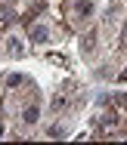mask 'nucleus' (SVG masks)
Wrapping results in <instances>:
<instances>
[{"label": "nucleus", "instance_id": "nucleus-1", "mask_svg": "<svg viewBox=\"0 0 127 145\" xmlns=\"http://www.w3.org/2000/svg\"><path fill=\"white\" fill-rule=\"evenodd\" d=\"M96 12V3L93 0H74V3H65V19H68V25H84V22H90Z\"/></svg>", "mask_w": 127, "mask_h": 145}, {"label": "nucleus", "instance_id": "nucleus-2", "mask_svg": "<svg viewBox=\"0 0 127 145\" xmlns=\"http://www.w3.org/2000/svg\"><path fill=\"white\" fill-rule=\"evenodd\" d=\"M0 43H3V53H6V56H25V40H22L19 34H9V31H6V34L0 37Z\"/></svg>", "mask_w": 127, "mask_h": 145}, {"label": "nucleus", "instance_id": "nucleus-3", "mask_svg": "<svg viewBox=\"0 0 127 145\" xmlns=\"http://www.w3.org/2000/svg\"><path fill=\"white\" fill-rule=\"evenodd\" d=\"M28 40H31V43H50V40H53L50 25H47V22H31V25H28Z\"/></svg>", "mask_w": 127, "mask_h": 145}, {"label": "nucleus", "instance_id": "nucleus-4", "mask_svg": "<svg viewBox=\"0 0 127 145\" xmlns=\"http://www.w3.org/2000/svg\"><path fill=\"white\" fill-rule=\"evenodd\" d=\"M96 43H99V28L90 25V28L81 34V53H84V56H90V53L96 50Z\"/></svg>", "mask_w": 127, "mask_h": 145}, {"label": "nucleus", "instance_id": "nucleus-5", "mask_svg": "<svg viewBox=\"0 0 127 145\" xmlns=\"http://www.w3.org/2000/svg\"><path fill=\"white\" fill-rule=\"evenodd\" d=\"M3 3H16V0H3Z\"/></svg>", "mask_w": 127, "mask_h": 145}]
</instances>
